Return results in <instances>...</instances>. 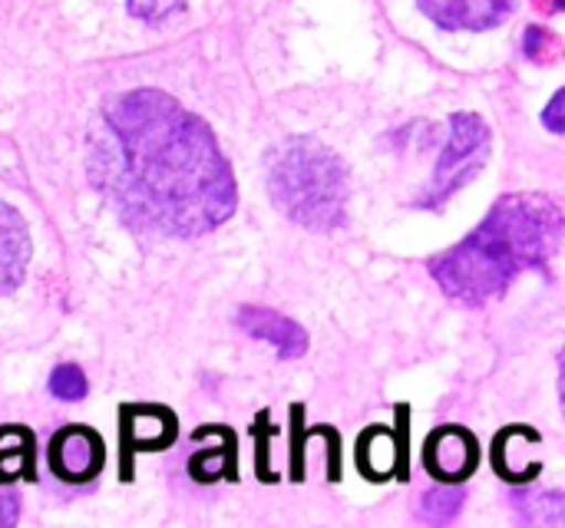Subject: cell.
Returning <instances> with one entry per match:
<instances>
[{
	"mask_svg": "<svg viewBox=\"0 0 565 528\" xmlns=\"http://www.w3.org/2000/svg\"><path fill=\"white\" fill-rule=\"evenodd\" d=\"M103 126L109 146L93 175L132 228L199 238L232 218L238 192L215 132L169 93H122L106 103Z\"/></svg>",
	"mask_w": 565,
	"mask_h": 528,
	"instance_id": "1",
	"label": "cell"
},
{
	"mask_svg": "<svg viewBox=\"0 0 565 528\" xmlns=\"http://www.w3.org/2000/svg\"><path fill=\"white\" fill-rule=\"evenodd\" d=\"M563 205L543 192L503 195L473 235L434 258L430 274L447 298L483 308L523 274L546 268L563 241Z\"/></svg>",
	"mask_w": 565,
	"mask_h": 528,
	"instance_id": "2",
	"label": "cell"
},
{
	"mask_svg": "<svg viewBox=\"0 0 565 528\" xmlns=\"http://www.w3.org/2000/svg\"><path fill=\"white\" fill-rule=\"evenodd\" d=\"M268 195L298 225L334 231L348 218V172L341 159L318 139H285L268 152Z\"/></svg>",
	"mask_w": 565,
	"mask_h": 528,
	"instance_id": "3",
	"label": "cell"
},
{
	"mask_svg": "<svg viewBox=\"0 0 565 528\" xmlns=\"http://www.w3.org/2000/svg\"><path fill=\"white\" fill-rule=\"evenodd\" d=\"M490 159V129L473 112H454L450 116V136L447 146L434 165L430 185L417 198V208H440L454 192H460L473 175L483 172Z\"/></svg>",
	"mask_w": 565,
	"mask_h": 528,
	"instance_id": "4",
	"label": "cell"
},
{
	"mask_svg": "<svg viewBox=\"0 0 565 528\" xmlns=\"http://www.w3.org/2000/svg\"><path fill=\"white\" fill-rule=\"evenodd\" d=\"M106 463V450L96 430L89 427H66L50 443V470L63 483H89Z\"/></svg>",
	"mask_w": 565,
	"mask_h": 528,
	"instance_id": "5",
	"label": "cell"
},
{
	"mask_svg": "<svg viewBox=\"0 0 565 528\" xmlns=\"http://www.w3.org/2000/svg\"><path fill=\"white\" fill-rule=\"evenodd\" d=\"M427 20H434L440 30H497L513 17L520 0H417Z\"/></svg>",
	"mask_w": 565,
	"mask_h": 528,
	"instance_id": "6",
	"label": "cell"
},
{
	"mask_svg": "<svg viewBox=\"0 0 565 528\" xmlns=\"http://www.w3.org/2000/svg\"><path fill=\"white\" fill-rule=\"evenodd\" d=\"M424 460L430 476L444 483H463L480 466V443L463 427H440L437 433H430Z\"/></svg>",
	"mask_w": 565,
	"mask_h": 528,
	"instance_id": "7",
	"label": "cell"
},
{
	"mask_svg": "<svg viewBox=\"0 0 565 528\" xmlns=\"http://www.w3.org/2000/svg\"><path fill=\"white\" fill-rule=\"evenodd\" d=\"M397 417H401L397 433L371 427L358 443V466L367 479H387L391 473L407 479V446H404L407 443V427H404L407 407H397Z\"/></svg>",
	"mask_w": 565,
	"mask_h": 528,
	"instance_id": "8",
	"label": "cell"
},
{
	"mask_svg": "<svg viewBox=\"0 0 565 528\" xmlns=\"http://www.w3.org/2000/svg\"><path fill=\"white\" fill-rule=\"evenodd\" d=\"M238 327H242L248 337H255V341L275 347L278 357H285V360H295V357H301V354L308 351V334H305V327L295 324L291 317L278 314V311H268V308H242V311H238Z\"/></svg>",
	"mask_w": 565,
	"mask_h": 528,
	"instance_id": "9",
	"label": "cell"
},
{
	"mask_svg": "<svg viewBox=\"0 0 565 528\" xmlns=\"http://www.w3.org/2000/svg\"><path fill=\"white\" fill-rule=\"evenodd\" d=\"M30 255H33V241L23 215L10 205H0V294L20 288L30 268Z\"/></svg>",
	"mask_w": 565,
	"mask_h": 528,
	"instance_id": "10",
	"label": "cell"
},
{
	"mask_svg": "<svg viewBox=\"0 0 565 528\" xmlns=\"http://www.w3.org/2000/svg\"><path fill=\"white\" fill-rule=\"evenodd\" d=\"M175 440V417L166 407H126L122 446L126 450H166Z\"/></svg>",
	"mask_w": 565,
	"mask_h": 528,
	"instance_id": "11",
	"label": "cell"
},
{
	"mask_svg": "<svg viewBox=\"0 0 565 528\" xmlns=\"http://www.w3.org/2000/svg\"><path fill=\"white\" fill-rule=\"evenodd\" d=\"M516 516L526 526H563V496L543 493V496H516Z\"/></svg>",
	"mask_w": 565,
	"mask_h": 528,
	"instance_id": "12",
	"label": "cell"
},
{
	"mask_svg": "<svg viewBox=\"0 0 565 528\" xmlns=\"http://www.w3.org/2000/svg\"><path fill=\"white\" fill-rule=\"evenodd\" d=\"M463 499H467V496H463V489H457L454 483H447V486L430 489V493L424 496L420 513H424V519H427V522H440V526H447V522H454V519L460 516Z\"/></svg>",
	"mask_w": 565,
	"mask_h": 528,
	"instance_id": "13",
	"label": "cell"
},
{
	"mask_svg": "<svg viewBox=\"0 0 565 528\" xmlns=\"http://www.w3.org/2000/svg\"><path fill=\"white\" fill-rule=\"evenodd\" d=\"M86 390H89L86 374H83L76 364H63V367H56L53 377H50V394L60 397V400H70V403H73V400H83Z\"/></svg>",
	"mask_w": 565,
	"mask_h": 528,
	"instance_id": "14",
	"label": "cell"
},
{
	"mask_svg": "<svg viewBox=\"0 0 565 528\" xmlns=\"http://www.w3.org/2000/svg\"><path fill=\"white\" fill-rule=\"evenodd\" d=\"M523 53L533 63H553V60H559V40L550 26H530L523 36Z\"/></svg>",
	"mask_w": 565,
	"mask_h": 528,
	"instance_id": "15",
	"label": "cell"
},
{
	"mask_svg": "<svg viewBox=\"0 0 565 528\" xmlns=\"http://www.w3.org/2000/svg\"><path fill=\"white\" fill-rule=\"evenodd\" d=\"M126 3H129L132 17H139V20H146L152 26L166 23L169 17H175L185 7V0H126Z\"/></svg>",
	"mask_w": 565,
	"mask_h": 528,
	"instance_id": "16",
	"label": "cell"
},
{
	"mask_svg": "<svg viewBox=\"0 0 565 528\" xmlns=\"http://www.w3.org/2000/svg\"><path fill=\"white\" fill-rule=\"evenodd\" d=\"M291 476L295 479H305V440L308 433H301V420H305V410L301 407H291Z\"/></svg>",
	"mask_w": 565,
	"mask_h": 528,
	"instance_id": "17",
	"label": "cell"
},
{
	"mask_svg": "<svg viewBox=\"0 0 565 528\" xmlns=\"http://www.w3.org/2000/svg\"><path fill=\"white\" fill-rule=\"evenodd\" d=\"M563 93H556L553 99H550V106H546V112H543V122L550 126V132H563V119H559V112H563Z\"/></svg>",
	"mask_w": 565,
	"mask_h": 528,
	"instance_id": "18",
	"label": "cell"
},
{
	"mask_svg": "<svg viewBox=\"0 0 565 528\" xmlns=\"http://www.w3.org/2000/svg\"><path fill=\"white\" fill-rule=\"evenodd\" d=\"M17 516H20L17 499H13V496H0V526H13Z\"/></svg>",
	"mask_w": 565,
	"mask_h": 528,
	"instance_id": "19",
	"label": "cell"
},
{
	"mask_svg": "<svg viewBox=\"0 0 565 528\" xmlns=\"http://www.w3.org/2000/svg\"><path fill=\"white\" fill-rule=\"evenodd\" d=\"M563 3L565 0H536V7H540V10H546V13H559V10H563Z\"/></svg>",
	"mask_w": 565,
	"mask_h": 528,
	"instance_id": "20",
	"label": "cell"
}]
</instances>
